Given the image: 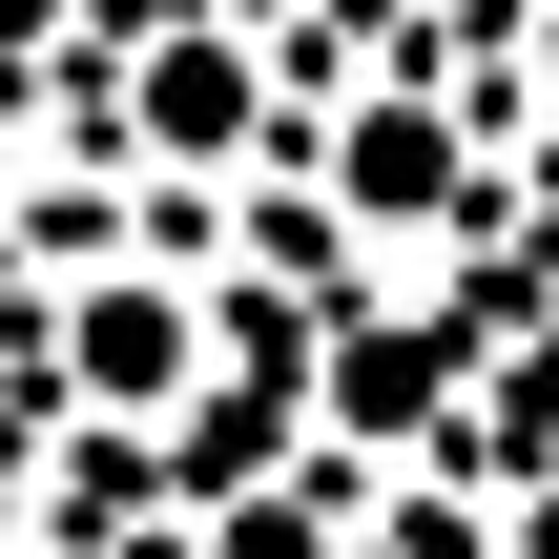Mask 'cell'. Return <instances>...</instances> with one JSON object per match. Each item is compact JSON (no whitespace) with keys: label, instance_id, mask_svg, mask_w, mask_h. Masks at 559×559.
<instances>
[{"label":"cell","instance_id":"cell-1","mask_svg":"<svg viewBox=\"0 0 559 559\" xmlns=\"http://www.w3.org/2000/svg\"><path fill=\"white\" fill-rule=\"evenodd\" d=\"M353 187H373V207H436V187H456V145H436V124H373V166H353Z\"/></svg>","mask_w":559,"mask_h":559}]
</instances>
